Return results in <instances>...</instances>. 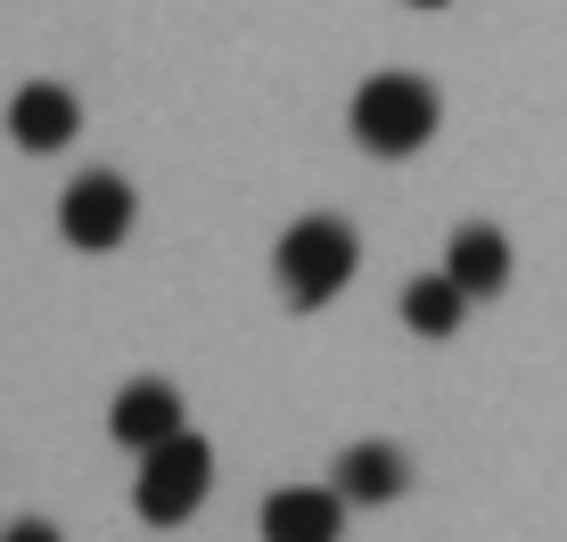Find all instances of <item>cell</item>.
I'll use <instances>...</instances> for the list:
<instances>
[{"mask_svg":"<svg viewBox=\"0 0 567 542\" xmlns=\"http://www.w3.org/2000/svg\"><path fill=\"white\" fill-rule=\"evenodd\" d=\"M354 263H362V239H354V222H338V215H305V222H288V230H280V247H271L280 296L297 304V313H321V304L338 296L346 280H354Z\"/></svg>","mask_w":567,"mask_h":542,"instance_id":"1","label":"cell"},{"mask_svg":"<svg viewBox=\"0 0 567 542\" xmlns=\"http://www.w3.org/2000/svg\"><path fill=\"white\" fill-rule=\"evenodd\" d=\"M436 124H444V107H436V83H427V74L386 66L354 91V140L370 157H412V148L436 140Z\"/></svg>","mask_w":567,"mask_h":542,"instance_id":"2","label":"cell"},{"mask_svg":"<svg viewBox=\"0 0 567 542\" xmlns=\"http://www.w3.org/2000/svg\"><path fill=\"white\" fill-rule=\"evenodd\" d=\"M206 493H214V444L198 428H182V436L156 444V452H141V486H132V501H141L148 527H182Z\"/></svg>","mask_w":567,"mask_h":542,"instance_id":"3","label":"cell"},{"mask_svg":"<svg viewBox=\"0 0 567 542\" xmlns=\"http://www.w3.org/2000/svg\"><path fill=\"white\" fill-rule=\"evenodd\" d=\"M132 222H141V198H132L124 173H83V181H66V198H58V230H66V247H83V256L124 247Z\"/></svg>","mask_w":567,"mask_h":542,"instance_id":"4","label":"cell"},{"mask_svg":"<svg viewBox=\"0 0 567 542\" xmlns=\"http://www.w3.org/2000/svg\"><path fill=\"white\" fill-rule=\"evenodd\" d=\"M189 419H182V395H173L165 378H132L124 395L107 403V436L124 444V452H156L165 436H182Z\"/></svg>","mask_w":567,"mask_h":542,"instance_id":"5","label":"cell"},{"mask_svg":"<svg viewBox=\"0 0 567 542\" xmlns=\"http://www.w3.org/2000/svg\"><path fill=\"white\" fill-rule=\"evenodd\" d=\"M74 132H83V107H74L66 83H25L9 100V140L25 148V157H50V148H66Z\"/></svg>","mask_w":567,"mask_h":542,"instance_id":"6","label":"cell"},{"mask_svg":"<svg viewBox=\"0 0 567 542\" xmlns=\"http://www.w3.org/2000/svg\"><path fill=\"white\" fill-rule=\"evenodd\" d=\"M444 280H453L468 304L502 296V288H511V239H502L494 222H461L453 239H444Z\"/></svg>","mask_w":567,"mask_h":542,"instance_id":"7","label":"cell"},{"mask_svg":"<svg viewBox=\"0 0 567 542\" xmlns=\"http://www.w3.org/2000/svg\"><path fill=\"white\" fill-rule=\"evenodd\" d=\"M346 501L338 486H280L264 501V542H338Z\"/></svg>","mask_w":567,"mask_h":542,"instance_id":"8","label":"cell"},{"mask_svg":"<svg viewBox=\"0 0 567 542\" xmlns=\"http://www.w3.org/2000/svg\"><path fill=\"white\" fill-rule=\"evenodd\" d=\"M329 486H338V501H403V486H412V460H403L395 444H346Z\"/></svg>","mask_w":567,"mask_h":542,"instance_id":"9","label":"cell"},{"mask_svg":"<svg viewBox=\"0 0 567 542\" xmlns=\"http://www.w3.org/2000/svg\"><path fill=\"white\" fill-rule=\"evenodd\" d=\"M403 321H412L420 337H453V329L468 321V296L444 280V271H420V280L403 288Z\"/></svg>","mask_w":567,"mask_h":542,"instance_id":"10","label":"cell"},{"mask_svg":"<svg viewBox=\"0 0 567 542\" xmlns=\"http://www.w3.org/2000/svg\"><path fill=\"white\" fill-rule=\"evenodd\" d=\"M0 542H66V534H58V527H50V518H17V527H9V534H0Z\"/></svg>","mask_w":567,"mask_h":542,"instance_id":"11","label":"cell"},{"mask_svg":"<svg viewBox=\"0 0 567 542\" xmlns=\"http://www.w3.org/2000/svg\"><path fill=\"white\" fill-rule=\"evenodd\" d=\"M412 9H444V0H412Z\"/></svg>","mask_w":567,"mask_h":542,"instance_id":"12","label":"cell"}]
</instances>
